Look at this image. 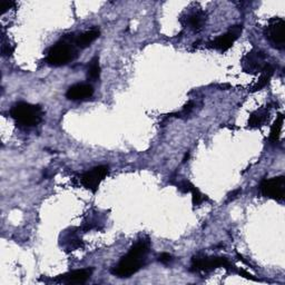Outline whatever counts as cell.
Returning <instances> with one entry per match:
<instances>
[{
    "instance_id": "cell-1",
    "label": "cell",
    "mask_w": 285,
    "mask_h": 285,
    "mask_svg": "<svg viewBox=\"0 0 285 285\" xmlns=\"http://www.w3.org/2000/svg\"><path fill=\"white\" fill-rule=\"evenodd\" d=\"M149 252V242L141 239L130 247L127 254L112 268V274L117 278H130L144 266Z\"/></svg>"
},
{
    "instance_id": "cell-2",
    "label": "cell",
    "mask_w": 285,
    "mask_h": 285,
    "mask_svg": "<svg viewBox=\"0 0 285 285\" xmlns=\"http://www.w3.org/2000/svg\"><path fill=\"white\" fill-rule=\"evenodd\" d=\"M10 116L19 125L25 126V127H34L43 121L44 111L39 105L20 101L11 107Z\"/></svg>"
},
{
    "instance_id": "cell-3",
    "label": "cell",
    "mask_w": 285,
    "mask_h": 285,
    "mask_svg": "<svg viewBox=\"0 0 285 285\" xmlns=\"http://www.w3.org/2000/svg\"><path fill=\"white\" fill-rule=\"evenodd\" d=\"M76 44H71L69 40L62 39L60 42L52 46L47 55V63L51 66H64L71 60H74L77 56Z\"/></svg>"
},
{
    "instance_id": "cell-4",
    "label": "cell",
    "mask_w": 285,
    "mask_h": 285,
    "mask_svg": "<svg viewBox=\"0 0 285 285\" xmlns=\"http://www.w3.org/2000/svg\"><path fill=\"white\" fill-rule=\"evenodd\" d=\"M231 262L223 256H206L197 254L192 259V270L195 272H211L218 267L230 268Z\"/></svg>"
},
{
    "instance_id": "cell-5",
    "label": "cell",
    "mask_w": 285,
    "mask_h": 285,
    "mask_svg": "<svg viewBox=\"0 0 285 285\" xmlns=\"http://www.w3.org/2000/svg\"><path fill=\"white\" fill-rule=\"evenodd\" d=\"M261 193L264 197L283 201L285 196V177L278 176L262 181L260 185Z\"/></svg>"
},
{
    "instance_id": "cell-6",
    "label": "cell",
    "mask_w": 285,
    "mask_h": 285,
    "mask_svg": "<svg viewBox=\"0 0 285 285\" xmlns=\"http://www.w3.org/2000/svg\"><path fill=\"white\" fill-rule=\"evenodd\" d=\"M285 22L282 18L272 19L267 27L265 28L266 39L270 42L273 47L276 49H284L285 47V36H284Z\"/></svg>"
},
{
    "instance_id": "cell-7",
    "label": "cell",
    "mask_w": 285,
    "mask_h": 285,
    "mask_svg": "<svg viewBox=\"0 0 285 285\" xmlns=\"http://www.w3.org/2000/svg\"><path fill=\"white\" fill-rule=\"evenodd\" d=\"M108 166L100 165L97 167H94L88 172L84 173L80 176V183L85 189L92 190L93 193H96L100 185V183L105 180V177L108 175Z\"/></svg>"
},
{
    "instance_id": "cell-8",
    "label": "cell",
    "mask_w": 285,
    "mask_h": 285,
    "mask_svg": "<svg viewBox=\"0 0 285 285\" xmlns=\"http://www.w3.org/2000/svg\"><path fill=\"white\" fill-rule=\"evenodd\" d=\"M265 59L266 56L264 55L263 51L252 50L244 56L242 60L243 71L245 72H251V74L263 72L264 69L268 65L265 62Z\"/></svg>"
},
{
    "instance_id": "cell-9",
    "label": "cell",
    "mask_w": 285,
    "mask_h": 285,
    "mask_svg": "<svg viewBox=\"0 0 285 285\" xmlns=\"http://www.w3.org/2000/svg\"><path fill=\"white\" fill-rule=\"evenodd\" d=\"M242 30H243V27L239 25L231 27L229 31L225 32L224 35L218 36L217 38H215L213 42L211 43V46L213 47L214 49L225 52L229 50L232 46H233L235 40L241 36Z\"/></svg>"
},
{
    "instance_id": "cell-10",
    "label": "cell",
    "mask_w": 285,
    "mask_h": 285,
    "mask_svg": "<svg viewBox=\"0 0 285 285\" xmlns=\"http://www.w3.org/2000/svg\"><path fill=\"white\" fill-rule=\"evenodd\" d=\"M93 274V268H84V270H76L69 272L67 274L60 275L56 281L65 284H84L91 279Z\"/></svg>"
},
{
    "instance_id": "cell-11",
    "label": "cell",
    "mask_w": 285,
    "mask_h": 285,
    "mask_svg": "<svg viewBox=\"0 0 285 285\" xmlns=\"http://www.w3.org/2000/svg\"><path fill=\"white\" fill-rule=\"evenodd\" d=\"M94 95V87L89 84H76L68 88L66 97L71 100H83Z\"/></svg>"
},
{
    "instance_id": "cell-12",
    "label": "cell",
    "mask_w": 285,
    "mask_h": 285,
    "mask_svg": "<svg viewBox=\"0 0 285 285\" xmlns=\"http://www.w3.org/2000/svg\"><path fill=\"white\" fill-rule=\"evenodd\" d=\"M100 31L97 28H93V29L85 31L80 34L78 37L75 39V44L78 48H86L95 42V40L99 37Z\"/></svg>"
},
{
    "instance_id": "cell-13",
    "label": "cell",
    "mask_w": 285,
    "mask_h": 285,
    "mask_svg": "<svg viewBox=\"0 0 285 285\" xmlns=\"http://www.w3.org/2000/svg\"><path fill=\"white\" fill-rule=\"evenodd\" d=\"M268 116H270V113L267 112V109L265 108H261L259 111L254 112L250 116V119H248V126L251 128H258L263 126L268 120Z\"/></svg>"
},
{
    "instance_id": "cell-14",
    "label": "cell",
    "mask_w": 285,
    "mask_h": 285,
    "mask_svg": "<svg viewBox=\"0 0 285 285\" xmlns=\"http://www.w3.org/2000/svg\"><path fill=\"white\" fill-rule=\"evenodd\" d=\"M206 22V14L204 11H196L189 17V25L195 31H199Z\"/></svg>"
},
{
    "instance_id": "cell-15",
    "label": "cell",
    "mask_w": 285,
    "mask_h": 285,
    "mask_svg": "<svg viewBox=\"0 0 285 285\" xmlns=\"http://www.w3.org/2000/svg\"><path fill=\"white\" fill-rule=\"evenodd\" d=\"M273 72H274V69H273V67L271 66L270 64L267 65V66L265 67V69H264L263 72H262V76H261V78L260 80L256 83L255 86L253 87V92H258V91H261V89L264 88L266 86V85L270 83V80H271V77L273 75Z\"/></svg>"
},
{
    "instance_id": "cell-16",
    "label": "cell",
    "mask_w": 285,
    "mask_h": 285,
    "mask_svg": "<svg viewBox=\"0 0 285 285\" xmlns=\"http://www.w3.org/2000/svg\"><path fill=\"white\" fill-rule=\"evenodd\" d=\"M283 121H284V116L283 114H280V115L276 117V120L273 124L271 128V134H270V140L272 142H278L280 140L281 136V130L283 127Z\"/></svg>"
},
{
    "instance_id": "cell-17",
    "label": "cell",
    "mask_w": 285,
    "mask_h": 285,
    "mask_svg": "<svg viewBox=\"0 0 285 285\" xmlns=\"http://www.w3.org/2000/svg\"><path fill=\"white\" fill-rule=\"evenodd\" d=\"M99 76H100L99 58H98V56H96V57H94L91 64H89L87 77H88V79H91V80H97L99 78Z\"/></svg>"
},
{
    "instance_id": "cell-18",
    "label": "cell",
    "mask_w": 285,
    "mask_h": 285,
    "mask_svg": "<svg viewBox=\"0 0 285 285\" xmlns=\"http://www.w3.org/2000/svg\"><path fill=\"white\" fill-rule=\"evenodd\" d=\"M190 193H192V199H193V204L196 206V205H199L201 204V203H203L204 201H207V198L204 194H202L201 193V190H199L198 189H196V187H195L194 185H193V187H192V190H190Z\"/></svg>"
},
{
    "instance_id": "cell-19",
    "label": "cell",
    "mask_w": 285,
    "mask_h": 285,
    "mask_svg": "<svg viewBox=\"0 0 285 285\" xmlns=\"http://www.w3.org/2000/svg\"><path fill=\"white\" fill-rule=\"evenodd\" d=\"M158 261H160L162 264L167 265V264H169L173 261V256L169 253H162L160 256H158Z\"/></svg>"
},
{
    "instance_id": "cell-20",
    "label": "cell",
    "mask_w": 285,
    "mask_h": 285,
    "mask_svg": "<svg viewBox=\"0 0 285 285\" xmlns=\"http://www.w3.org/2000/svg\"><path fill=\"white\" fill-rule=\"evenodd\" d=\"M14 51V47H11L10 45H6L5 43L2 44V55L3 56H10Z\"/></svg>"
},
{
    "instance_id": "cell-21",
    "label": "cell",
    "mask_w": 285,
    "mask_h": 285,
    "mask_svg": "<svg viewBox=\"0 0 285 285\" xmlns=\"http://www.w3.org/2000/svg\"><path fill=\"white\" fill-rule=\"evenodd\" d=\"M14 6H15L14 1H2L0 3V9H2L3 13H5L8 9H11Z\"/></svg>"
},
{
    "instance_id": "cell-22",
    "label": "cell",
    "mask_w": 285,
    "mask_h": 285,
    "mask_svg": "<svg viewBox=\"0 0 285 285\" xmlns=\"http://www.w3.org/2000/svg\"><path fill=\"white\" fill-rule=\"evenodd\" d=\"M193 107H194L193 101H189V103L184 106V108H183V112H184L185 114H189L190 111H192Z\"/></svg>"
},
{
    "instance_id": "cell-23",
    "label": "cell",
    "mask_w": 285,
    "mask_h": 285,
    "mask_svg": "<svg viewBox=\"0 0 285 285\" xmlns=\"http://www.w3.org/2000/svg\"><path fill=\"white\" fill-rule=\"evenodd\" d=\"M239 274H241V276H244V278H246V279H251V280L256 281V279L253 278V275L250 274V273H247L246 271H244V270H239Z\"/></svg>"
},
{
    "instance_id": "cell-24",
    "label": "cell",
    "mask_w": 285,
    "mask_h": 285,
    "mask_svg": "<svg viewBox=\"0 0 285 285\" xmlns=\"http://www.w3.org/2000/svg\"><path fill=\"white\" fill-rule=\"evenodd\" d=\"M242 192V190L241 189H238V190H233V193H231L230 194V196H229V202L230 201H232V199H234L236 196H238V195Z\"/></svg>"
},
{
    "instance_id": "cell-25",
    "label": "cell",
    "mask_w": 285,
    "mask_h": 285,
    "mask_svg": "<svg viewBox=\"0 0 285 285\" xmlns=\"http://www.w3.org/2000/svg\"><path fill=\"white\" fill-rule=\"evenodd\" d=\"M189 158H190V153H187L184 157V160H183V163H186L187 161H189Z\"/></svg>"
}]
</instances>
